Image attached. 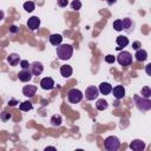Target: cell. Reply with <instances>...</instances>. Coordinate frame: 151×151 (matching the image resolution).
I'll use <instances>...</instances> for the list:
<instances>
[{"label": "cell", "instance_id": "1", "mask_svg": "<svg viewBox=\"0 0 151 151\" xmlns=\"http://www.w3.org/2000/svg\"><path fill=\"white\" fill-rule=\"evenodd\" d=\"M73 54V47L70 44H60L57 46V55L60 60H68Z\"/></svg>", "mask_w": 151, "mask_h": 151}, {"label": "cell", "instance_id": "2", "mask_svg": "<svg viewBox=\"0 0 151 151\" xmlns=\"http://www.w3.org/2000/svg\"><path fill=\"white\" fill-rule=\"evenodd\" d=\"M104 146L107 151H117L120 147V140L116 136H109L104 140Z\"/></svg>", "mask_w": 151, "mask_h": 151}, {"label": "cell", "instance_id": "3", "mask_svg": "<svg viewBox=\"0 0 151 151\" xmlns=\"http://www.w3.org/2000/svg\"><path fill=\"white\" fill-rule=\"evenodd\" d=\"M133 99H134V103H136V106L138 107V110H140V111L151 110V100H150V98H145V97L140 98L137 94H134Z\"/></svg>", "mask_w": 151, "mask_h": 151}, {"label": "cell", "instance_id": "4", "mask_svg": "<svg viewBox=\"0 0 151 151\" xmlns=\"http://www.w3.org/2000/svg\"><path fill=\"white\" fill-rule=\"evenodd\" d=\"M116 60H117V61L119 63V65H122V66H129V65L132 64L133 58H132V54H131L130 52H127V51H122V52L117 55Z\"/></svg>", "mask_w": 151, "mask_h": 151}, {"label": "cell", "instance_id": "5", "mask_svg": "<svg viewBox=\"0 0 151 151\" xmlns=\"http://www.w3.org/2000/svg\"><path fill=\"white\" fill-rule=\"evenodd\" d=\"M83 92L78 88H71L68 92H67V99L71 104H77L79 103L81 99H83Z\"/></svg>", "mask_w": 151, "mask_h": 151}, {"label": "cell", "instance_id": "6", "mask_svg": "<svg viewBox=\"0 0 151 151\" xmlns=\"http://www.w3.org/2000/svg\"><path fill=\"white\" fill-rule=\"evenodd\" d=\"M98 94H99V90H98V87H96L93 85L92 86H88L85 90V98L87 100H94L98 97Z\"/></svg>", "mask_w": 151, "mask_h": 151}, {"label": "cell", "instance_id": "7", "mask_svg": "<svg viewBox=\"0 0 151 151\" xmlns=\"http://www.w3.org/2000/svg\"><path fill=\"white\" fill-rule=\"evenodd\" d=\"M29 71L32 72L33 76H40L44 71V65L40 61H33L29 65Z\"/></svg>", "mask_w": 151, "mask_h": 151}, {"label": "cell", "instance_id": "8", "mask_svg": "<svg viewBox=\"0 0 151 151\" xmlns=\"http://www.w3.org/2000/svg\"><path fill=\"white\" fill-rule=\"evenodd\" d=\"M111 92L113 93V97L116 99H118V100L119 99H123L125 97V88H124L123 85H117V86L112 87V91Z\"/></svg>", "mask_w": 151, "mask_h": 151}, {"label": "cell", "instance_id": "9", "mask_svg": "<svg viewBox=\"0 0 151 151\" xmlns=\"http://www.w3.org/2000/svg\"><path fill=\"white\" fill-rule=\"evenodd\" d=\"M54 80L51 78V77H46V78H42L41 81H40V86L42 90H52L54 87Z\"/></svg>", "mask_w": 151, "mask_h": 151}, {"label": "cell", "instance_id": "10", "mask_svg": "<svg viewBox=\"0 0 151 151\" xmlns=\"http://www.w3.org/2000/svg\"><path fill=\"white\" fill-rule=\"evenodd\" d=\"M39 26H40V19L38 17L34 15V17L28 18V20H27V27L31 31H35L37 28H39Z\"/></svg>", "mask_w": 151, "mask_h": 151}, {"label": "cell", "instance_id": "11", "mask_svg": "<svg viewBox=\"0 0 151 151\" xmlns=\"http://www.w3.org/2000/svg\"><path fill=\"white\" fill-rule=\"evenodd\" d=\"M32 72L27 68V70H21L19 73H18V78H19V80L20 81H22V83H27V81H29L31 79H32Z\"/></svg>", "mask_w": 151, "mask_h": 151}, {"label": "cell", "instance_id": "12", "mask_svg": "<svg viewBox=\"0 0 151 151\" xmlns=\"http://www.w3.org/2000/svg\"><path fill=\"white\" fill-rule=\"evenodd\" d=\"M122 24H123V31H125L126 33H131L133 31V27H134V22L130 19V18H124L122 20Z\"/></svg>", "mask_w": 151, "mask_h": 151}, {"label": "cell", "instance_id": "13", "mask_svg": "<svg viewBox=\"0 0 151 151\" xmlns=\"http://www.w3.org/2000/svg\"><path fill=\"white\" fill-rule=\"evenodd\" d=\"M37 92V86L35 85H25L22 87V94L27 98H31Z\"/></svg>", "mask_w": 151, "mask_h": 151}, {"label": "cell", "instance_id": "14", "mask_svg": "<svg viewBox=\"0 0 151 151\" xmlns=\"http://www.w3.org/2000/svg\"><path fill=\"white\" fill-rule=\"evenodd\" d=\"M130 149L133 151H142L145 149V143L140 139H134L130 143Z\"/></svg>", "mask_w": 151, "mask_h": 151}, {"label": "cell", "instance_id": "15", "mask_svg": "<svg viewBox=\"0 0 151 151\" xmlns=\"http://www.w3.org/2000/svg\"><path fill=\"white\" fill-rule=\"evenodd\" d=\"M98 90H99V92H100L101 94L107 96V94H110L111 91H112V85H111L110 83H101V84L99 85Z\"/></svg>", "mask_w": 151, "mask_h": 151}, {"label": "cell", "instance_id": "16", "mask_svg": "<svg viewBox=\"0 0 151 151\" xmlns=\"http://www.w3.org/2000/svg\"><path fill=\"white\" fill-rule=\"evenodd\" d=\"M133 57H134V59L137 61H145L147 59V52L145 50H143V48H139V50L136 51Z\"/></svg>", "mask_w": 151, "mask_h": 151}, {"label": "cell", "instance_id": "17", "mask_svg": "<svg viewBox=\"0 0 151 151\" xmlns=\"http://www.w3.org/2000/svg\"><path fill=\"white\" fill-rule=\"evenodd\" d=\"M7 63H8L11 66H17V65L20 63V57H19V54H17V53H11V54L7 57Z\"/></svg>", "mask_w": 151, "mask_h": 151}, {"label": "cell", "instance_id": "18", "mask_svg": "<svg viewBox=\"0 0 151 151\" xmlns=\"http://www.w3.org/2000/svg\"><path fill=\"white\" fill-rule=\"evenodd\" d=\"M72 72H73V70H72V67L70 65H63L60 67V74L64 78H70L72 76Z\"/></svg>", "mask_w": 151, "mask_h": 151}, {"label": "cell", "instance_id": "19", "mask_svg": "<svg viewBox=\"0 0 151 151\" xmlns=\"http://www.w3.org/2000/svg\"><path fill=\"white\" fill-rule=\"evenodd\" d=\"M63 41V37L60 34H51L50 35V42L53 45V46H58L60 45Z\"/></svg>", "mask_w": 151, "mask_h": 151}, {"label": "cell", "instance_id": "20", "mask_svg": "<svg viewBox=\"0 0 151 151\" xmlns=\"http://www.w3.org/2000/svg\"><path fill=\"white\" fill-rule=\"evenodd\" d=\"M116 42H117V45L120 48H123V47H125V46L129 45V39L126 37H124V35H118L117 39H116Z\"/></svg>", "mask_w": 151, "mask_h": 151}, {"label": "cell", "instance_id": "21", "mask_svg": "<svg viewBox=\"0 0 151 151\" xmlns=\"http://www.w3.org/2000/svg\"><path fill=\"white\" fill-rule=\"evenodd\" d=\"M107 106H109V103H107L105 99H98L97 103H96V107H97V110H99V111L106 110Z\"/></svg>", "mask_w": 151, "mask_h": 151}, {"label": "cell", "instance_id": "22", "mask_svg": "<svg viewBox=\"0 0 151 151\" xmlns=\"http://www.w3.org/2000/svg\"><path fill=\"white\" fill-rule=\"evenodd\" d=\"M50 122H51V125L52 126H60L61 123H63V118L59 114H54V116L51 117V120Z\"/></svg>", "mask_w": 151, "mask_h": 151}, {"label": "cell", "instance_id": "23", "mask_svg": "<svg viewBox=\"0 0 151 151\" xmlns=\"http://www.w3.org/2000/svg\"><path fill=\"white\" fill-rule=\"evenodd\" d=\"M19 109H20L21 111H29V110L33 109V105H32V103H31L29 100H26V101H22V103L19 105Z\"/></svg>", "mask_w": 151, "mask_h": 151}, {"label": "cell", "instance_id": "24", "mask_svg": "<svg viewBox=\"0 0 151 151\" xmlns=\"http://www.w3.org/2000/svg\"><path fill=\"white\" fill-rule=\"evenodd\" d=\"M24 9L26 11V12H33L34 9H35V5H34V2L33 1H26L25 4H24Z\"/></svg>", "mask_w": 151, "mask_h": 151}, {"label": "cell", "instance_id": "25", "mask_svg": "<svg viewBox=\"0 0 151 151\" xmlns=\"http://www.w3.org/2000/svg\"><path fill=\"white\" fill-rule=\"evenodd\" d=\"M112 27L116 29V31H123V24H122V19H117V20H114L113 21V24H112Z\"/></svg>", "mask_w": 151, "mask_h": 151}, {"label": "cell", "instance_id": "26", "mask_svg": "<svg viewBox=\"0 0 151 151\" xmlns=\"http://www.w3.org/2000/svg\"><path fill=\"white\" fill-rule=\"evenodd\" d=\"M142 96L145 98H150L151 97V88L149 86H144L142 88Z\"/></svg>", "mask_w": 151, "mask_h": 151}, {"label": "cell", "instance_id": "27", "mask_svg": "<svg viewBox=\"0 0 151 151\" xmlns=\"http://www.w3.org/2000/svg\"><path fill=\"white\" fill-rule=\"evenodd\" d=\"M11 113H8V112H6V111H2L1 113H0V119L2 120V122H7V120H9L11 119Z\"/></svg>", "mask_w": 151, "mask_h": 151}, {"label": "cell", "instance_id": "28", "mask_svg": "<svg viewBox=\"0 0 151 151\" xmlns=\"http://www.w3.org/2000/svg\"><path fill=\"white\" fill-rule=\"evenodd\" d=\"M71 7H72V9L79 11V9L81 8V2H80L79 0H73V1L71 2Z\"/></svg>", "mask_w": 151, "mask_h": 151}, {"label": "cell", "instance_id": "29", "mask_svg": "<svg viewBox=\"0 0 151 151\" xmlns=\"http://www.w3.org/2000/svg\"><path fill=\"white\" fill-rule=\"evenodd\" d=\"M105 61H106L107 64H113V63L116 61V57L112 55V54H107V55L105 57Z\"/></svg>", "mask_w": 151, "mask_h": 151}, {"label": "cell", "instance_id": "30", "mask_svg": "<svg viewBox=\"0 0 151 151\" xmlns=\"http://www.w3.org/2000/svg\"><path fill=\"white\" fill-rule=\"evenodd\" d=\"M19 64H20V66H21L22 70H27V68H29V65H31L27 60H20Z\"/></svg>", "mask_w": 151, "mask_h": 151}, {"label": "cell", "instance_id": "31", "mask_svg": "<svg viewBox=\"0 0 151 151\" xmlns=\"http://www.w3.org/2000/svg\"><path fill=\"white\" fill-rule=\"evenodd\" d=\"M59 7H66L68 5V0H57Z\"/></svg>", "mask_w": 151, "mask_h": 151}, {"label": "cell", "instance_id": "32", "mask_svg": "<svg viewBox=\"0 0 151 151\" xmlns=\"http://www.w3.org/2000/svg\"><path fill=\"white\" fill-rule=\"evenodd\" d=\"M132 48L137 51V50H139V48H142V44H140L139 41H134V42L132 44Z\"/></svg>", "mask_w": 151, "mask_h": 151}, {"label": "cell", "instance_id": "33", "mask_svg": "<svg viewBox=\"0 0 151 151\" xmlns=\"http://www.w3.org/2000/svg\"><path fill=\"white\" fill-rule=\"evenodd\" d=\"M9 32H11V33H13V34H15V33H18V32H19V28H18L15 25H12V26L9 27Z\"/></svg>", "mask_w": 151, "mask_h": 151}, {"label": "cell", "instance_id": "34", "mask_svg": "<svg viewBox=\"0 0 151 151\" xmlns=\"http://www.w3.org/2000/svg\"><path fill=\"white\" fill-rule=\"evenodd\" d=\"M17 104H19V103H18V100H15V99H9V100H8V106H15Z\"/></svg>", "mask_w": 151, "mask_h": 151}, {"label": "cell", "instance_id": "35", "mask_svg": "<svg viewBox=\"0 0 151 151\" xmlns=\"http://www.w3.org/2000/svg\"><path fill=\"white\" fill-rule=\"evenodd\" d=\"M145 71H146V74L147 76H151V64H147L145 66Z\"/></svg>", "mask_w": 151, "mask_h": 151}, {"label": "cell", "instance_id": "36", "mask_svg": "<svg viewBox=\"0 0 151 151\" xmlns=\"http://www.w3.org/2000/svg\"><path fill=\"white\" fill-rule=\"evenodd\" d=\"M4 18H5V13H4V11H1V9H0V21H1Z\"/></svg>", "mask_w": 151, "mask_h": 151}, {"label": "cell", "instance_id": "37", "mask_svg": "<svg viewBox=\"0 0 151 151\" xmlns=\"http://www.w3.org/2000/svg\"><path fill=\"white\" fill-rule=\"evenodd\" d=\"M117 2V0H107V4L109 5H113V4H116Z\"/></svg>", "mask_w": 151, "mask_h": 151}, {"label": "cell", "instance_id": "38", "mask_svg": "<svg viewBox=\"0 0 151 151\" xmlns=\"http://www.w3.org/2000/svg\"><path fill=\"white\" fill-rule=\"evenodd\" d=\"M47 149H52V150H55V147H54V146H47V147H45V150H47Z\"/></svg>", "mask_w": 151, "mask_h": 151}]
</instances>
